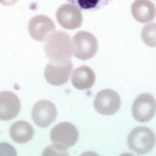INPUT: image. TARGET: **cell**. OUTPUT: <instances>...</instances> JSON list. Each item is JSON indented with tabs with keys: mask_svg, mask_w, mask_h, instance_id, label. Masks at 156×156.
<instances>
[{
	"mask_svg": "<svg viewBox=\"0 0 156 156\" xmlns=\"http://www.w3.org/2000/svg\"><path fill=\"white\" fill-rule=\"evenodd\" d=\"M44 52L47 58L55 64L67 63L73 55V44L69 35L65 32H54L46 40Z\"/></svg>",
	"mask_w": 156,
	"mask_h": 156,
	"instance_id": "6da1fadb",
	"label": "cell"
},
{
	"mask_svg": "<svg viewBox=\"0 0 156 156\" xmlns=\"http://www.w3.org/2000/svg\"><path fill=\"white\" fill-rule=\"evenodd\" d=\"M156 138L154 132L146 127H136L128 136V146L139 155L149 153L154 147Z\"/></svg>",
	"mask_w": 156,
	"mask_h": 156,
	"instance_id": "7a4b0ae2",
	"label": "cell"
},
{
	"mask_svg": "<svg viewBox=\"0 0 156 156\" xmlns=\"http://www.w3.org/2000/svg\"><path fill=\"white\" fill-rule=\"evenodd\" d=\"M73 55L79 60H89L98 52V40L93 34L89 32H78L72 39Z\"/></svg>",
	"mask_w": 156,
	"mask_h": 156,
	"instance_id": "3957f363",
	"label": "cell"
},
{
	"mask_svg": "<svg viewBox=\"0 0 156 156\" xmlns=\"http://www.w3.org/2000/svg\"><path fill=\"white\" fill-rule=\"evenodd\" d=\"M122 100L119 94L111 89H104L98 92L94 99V108L101 115H113L120 108Z\"/></svg>",
	"mask_w": 156,
	"mask_h": 156,
	"instance_id": "277c9868",
	"label": "cell"
},
{
	"mask_svg": "<svg viewBox=\"0 0 156 156\" xmlns=\"http://www.w3.org/2000/svg\"><path fill=\"white\" fill-rule=\"evenodd\" d=\"M156 113V101L150 93H142L132 104V115L140 122H147Z\"/></svg>",
	"mask_w": 156,
	"mask_h": 156,
	"instance_id": "5b68a950",
	"label": "cell"
},
{
	"mask_svg": "<svg viewBox=\"0 0 156 156\" xmlns=\"http://www.w3.org/2000/svg\"><path fill=\"white\" fill-rule=\"evenodd\" d=\"M79 133L73 124L60 122L52 128L50 132V139L54 143H58L65 147H72L78 141Z\"/></svg>",
	"mask_w": 156,
	"mask_h": 156,
	"instance_id": "8992f818",
	"label": "cell"
},
{
	"mask_svg": "<svg viewBox=\"0 0 156 156\" xmlns=\"http://www.w3.org/2000/svg\"><path fill=\"white\" fill-rule=\"evenodd\" d=\"M28 32L33 39L37 41H44L55 32V25L50 17L36 15L29 21Z\"/></svg>",
	"mask_w": 156,
	"mask_h": 156,
	"instance_id": "52a82bcc",
	"label": "cell"
},
{
	"mask_svg": "<svg viewBox=\"0 0 156 156\" xmlns=\"http://www.w3.org/2000/svg\"><path fill=\"white\" fill-rule=\"evenodd\" d=\"M56 107L52 102L48 100L38 101L33 106L32 118L38 127L46 128L50 126L56 118Z\"/></svg>",
	"mask_w": 156,
	"mask_h": 156,
	"instance_id": "ba28073f",
	"label": "cell"
},
{
	"mask_svg": "<svg viewBox=\"0 0 156 156\" xmlns=\"http://www.w3.org/2000/svg\"><path fill=\"white\" fill-rule=\"evenodd\" d=\"M56 20L58 24L65 29H76L81 26L83 14L78 7L72 3H65L56 11Z\"/></svg>",
	"mask_w": 156,
	"mask_h": 156,
	"instance_id": "9c48e42d",
	"label": "cell"
},
{
	"mask_svg": "<svg viewBox=\"0 0 156 156\" xmlns=\"http://www.w3.org/2000/svg\"><path fill=\"white\" fill-rule=\"evenodd\" d=\"M72 69H73L72 61L62 64H55L50 62L44 69V78L50 85L62 86L68 81Z\"/></svg>",
	"mask_w": 156,
	"mask_h": 156,
	"instance_id": "30bf717a",
	"label": "cell"
},
{
	"mask_svg": "<svg viewBox=\"0 0 156 156\" xmlns=\"http://www.w3.org/2000/svg\"><path fill=\"white\" fill-rule=\"evenodd\" d=\"M21 101L19 97L10 91L0 92V120H11L19 115Z\"/></svg>",
	"mask_w": 156,
	"mask_h": 156,
	"instance_id": "8fae6325",
	"label": "cell"
},
{
	"mask_svg": "<svg viewBox=\"0 0 156 156\" xmlns=\"http://www.w3.org/2000/svg\"><path fill=\"white\" fill-rule=\"evenodd\" d=\"M131 14L139 23H150L156 16V8L150 0H136L131 5Z\"/></svg>",
	"mask_w": 156,
	"mask_h": 156,
	"instance_id": "7c38bea8",
	"label": "cell"
},
{
	"mask_svg": "<svg viewBox=\"0 0 156 156\" xmlns=\"http://www.w3.org/2000/svg\"><path fill=\"white\" fill-rule=\"evenodd\" d=\"M95 81V74L89 66H79L74 69L72 75V83L78 90L90 89Z\"/></svg>",
	"mask_w": 156,
	"mask_h": 156,
	"instance_id": "4fadbf2b",
	"label": "cell"
},
{
	"mask_svg": "<svg viewBox=\"0 0 156 156\" xmlns=\"http://www.w3.org/2000/svg\"><path fill=\"white\" fill-rule=\"evenodd\" d=\"M10 136L14 142L20 144L26 143L30 141L34 136V128L29 122L25 120H20L11 126L10 128Z\"/></svg>",
	"mask_w": 156,
	"mask_h": 156,
	"instance_id": "5bb4252c",
	"label": "cell"
},
{
	"mask_svg": "<svg viewBox=\"0 0 156 156\" xmlns=\"http://www.w3.org/2000/svg\"><path fill=\"white\" fill-rule=\"evenodd\" d=\"M68 2L76 5L79 9L88 10V11H95L103 7H106L113 0H67Z\"/></svg>",
	"mask_w": 156,
	"mask_h": 156,
	"instance_id": "9a60e30c",
	"label": "cell"
},
{
	"mask_svg": "<svg viewBox=\"0 0 156 156\" xmlns=\"http://www.w3.org/2000/svg\"><path fill=\"white\" fill-rule=\"evenodd\" d=\"M143 42L146 46L155 48L156 47V23H150L143 27L141 33Z\"/></svg>",
	"mask_w": 156,
	"mask_h": 156,
	"instance_id": "2e32d148",
	"label": "cell"
},
{
	"mask_svg": "<svg viewBox=\"0 0 156 156\" xmlns=\"http://www.w3.org/2000/svg\"><path fill=\"white\" fill-rule=\"evenodd\" d=\"M17 0H0V3L2 5H12L16 2Z\"/></svg>",
	"mask_w": 156,
	"mask_h": 156,
	"instance_id": "e0dca14e",
	"label": "cell"
}]
</instances>
